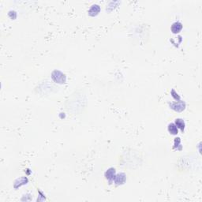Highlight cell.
<instances>
[{
  "mask_svg": "<svg viewBox=\"0 0 202 202\" xmlns=\"http://www.w3.org/2000/svg\"><path fill=\"white\" fill-rule=\"evenodd\" d=\"M175 124L178 129L181 130V131L182 132L184 131L185 128H186V123H185L184 120H183V118H176V119H175Z\"/></svg>",
  "mask_w": 202,
  "mask_h": 202,
  "instance_id": "obj_8",
  "label": "cell"
},
{
  "mask_svg": "<svg viewBox=\"0 0 202 202\" xmlns=\"http://www.w3.org/2000/svg\"><path fill=\"white\" fill-rule=\"evenodd\" d=\"M115 175H116L115 169L114 167H110V168L107 170L106 172L104 173V177H105V179L108 181L109 184L111 185L112 183H113V181H114Z\"/></svg>",
  "mask_w": 202,
  "mask_h": 202,
  "instance_id": "obj_4",
  "label": "cell"
},
{
  "mask_svg": "<svg viewBox=\"0 0 202 202\" xmlns=\"http://www.w3.org/2000/svg\"><path fill=\"white\" fill-rule=\"evenodd\" d=\"M173 149L177 150V151H181V150L183 149V146H182V144H181L180 137H176V138H175V143H174Z\"/></svg>",
  "mask_w": 202,
  "mask_h": 202,
  "instance_id": "obj_10",
  "label": "cell"
},
{
  "mask_svg": "<svg viewBox=\"0 0 202 202\" xmlns=\"http://www.w3.org/2000/svg\"><path fill=\"white\" fill-rule=\"evenodd\" d=\"M51 77L53 81H55L57 84H63L67 82V76H66L65 74H63V72L57 70H55L51 73Z\"/></svg>",
  "mask_w": 202,
  "mask_h": 202,
  "instance_id": "obj_1",
  "label": "cell"
},
{
  "mask_svg": "<svg viewBox=\"0 0 202 202\" xmlns=\"http://www.w3.org/2000/svg\"><path fill=\"white\" fill-rule=\"evenodd\" d=\"M100 12V6H99V5H97V4H94V5L91 6L90 9L88 10V13L91 17H95V16L98 15Z\"/></svg>",
  "mask_w": 202,
  "mask_h": 202,
  "instance_id": "obj_7",
  "label": "cell"
},
{
  "mask_svg": "<svg viewBox=\"0 0 202 202\" xmlns=\"http://www.w3.org/2000/svg\"><path fill=\"white\" fill-rule=\"evenodd\" d=\"M126 182V175L125 173L121 172L118 174H116L115 177L114 181L113 183H115V186H122V185L125 184Z\"/></svg>",
  "mask_w": 202,
  "mask_h": 202,
  "instance_id": "obj_3",
  "label": "cell"
},
{
  "mask_svg": "<svg viewBox=\"0 0 202 202\" xmlns=\"http://www.w3.org/2000/svg\"><path fill=\"white\" fill-rule=\"evenodd\" d=\"M167 130H168L169 134L171 135H177L179 134V130L177 126H175V123H170L167 126Z\"/></svg>",
  "mask_w": 202,
  "mask_h": 202,
  "instance_id": "obj_9",
  "label": "cell"
},
{
  "mask_svg": "<svg viewBox=\"0 0 202 202\" xmlns=\"http://www.w3.org/2000/svg\"><path fill=\"white\" fill-rule=\"evenodd\" d=\"M28 183H29V179H28L26 177H21V178L18 179L14 182V188L15 189V190H17V189H18L19 187L24 186V185H26Z\"/></svg>",
  "mask_w": 202,
  "mask_h": 202,
  "instance_id": "obj_5",
  "label": "cell"
},
{
  "mask_svg": "<svg viewBox=\"0 0 202 202\" xmlns=\"http://www.w3.org/2000/svg\"><path fill=\"white\" fill-rule=\"evenodd\" d=\"M171 94H172L173 98L175 99V100H180V96H179V94H178V93H177V92H175V90H172V91H171Z\"/></svg>",
  "mask_w": 202,
  "mask_h": 202,
  "instance_id": "obj_11",
  "label": "cell"
},
{
  "mask_svg": "<svg viewBox=\"0 0 202 202\" xmlns=\"http://www.w3.org/2000/svg\"><path fill=\"white\" fill-rule=\"evenodd\" d=\"M183 29V24L179 22H175L172 24L171 27V30L174 34L179 33Z\"/></svg>",
  "mask_w": 202,
  "mask_h": 202,
  "instance_id": "obj_6",
  "label": "cell"
},
{
  "mask_svg": "<svg viewBox=\"0 0 202 202\" xmlns=\"http://www.w3.org/2000/svg\"><path fill=\"white\" fill-rule=\"evenodd\" d=\"M170 108L176 112H183L186 109L187 104L183 100H178L177 102H173L169 104Z\"/></svg>",
  "mask_w": 202,
  "mask_h": 202,
  "instance_id": "obj_2",
  "label": "cell"
}]
</instances>
